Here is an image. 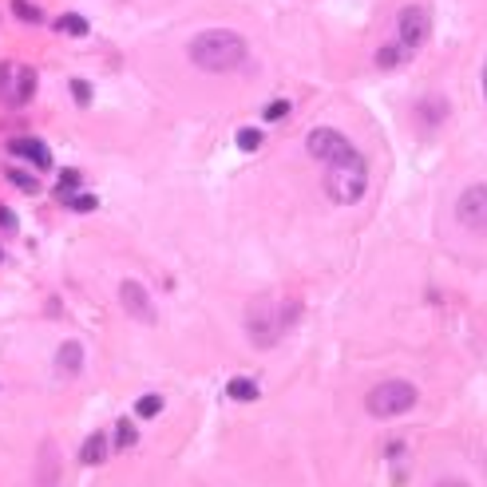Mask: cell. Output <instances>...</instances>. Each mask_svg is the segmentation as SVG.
<instances>
[{"instance_id":"1","label":"cell","mask_w":487,"mask_h":487,"mask_svg":"<svg viewBox=\"0 0 487 487\" xmlns=\"http://www.w3.org/2000/svg\"><path fill=\"white\" fill-rule=\"evenodd\" d=\"M186 56L202 72H230L246 60V40L238 32H226V28H210V32L190 40Z\"/></svg>"},{"instance_id":"2","label":"cell","mask_w":487,"mask_h":487,"mask_svg":"<svg viewBox=\"0 0 487 487\" xmlns=\"http://www.w3.org/2000/svg\"><path fill=\"white\" fill-rule=\"evenodd\" d=\"M412 404H416V384H408V380H384L365 396L368 416H377V420H392V416L408 412Z\"/></svg>"},{"instance_id":"3","label":"cell","mask_w":487,"mask_h":487,"mask_svg":"<svg viewBox=\"0 0 487 487\" xmlns=\"http://www.w3.org/2000/svg\"><path fill=\"white\" fill-rule=\"evenodd\" d=\"M309 155L321 158L325 167H341V163H361V155H357V147L345 139L341 131H333V127H317V131H309Z\"/></svg>"},{"instance_id":"4","label":"cell","mask_w":487,"mask_h":487,"mask_svg":"<svg viewBox=\"0 0 487 487\" xmlns=\"http://www.w3.org/2000/svg\"><path fill=\"white\" fill-rule=\"evenodd\" d=\"M325 186H329L333 202H357L365 195L368 186V174H365V163H341V167H325Z\"/></svg>"},{"instance_id":"5","label":"cell","mask_w":487,"mask_h":487,"mask_svg":"<svg viewBox=\"0 0 487 487\" xmlns=\"http://www.w3.org/2000/svg\"><path fill=\"white\" fill-rule=\"evenodd\" d=\"M285 313H278V301L274 297H262V301L250 305V337H254L257 345H274L285 333Z\"/></svg>"},{"instance_id":"6","label":"cell","mask_w":487,"mask_h":487,"mask_svg":"<svg viewBox=\"0 0 487 487\" xmlns=\"http://www.w3.org/2000/svg\"><path fill=\"white\" fill-rule=\"evenodd\" d=\"M456 218L460 226L475 234H487V186H467L460 195V207H456Z\"/></svg>"},{"instance_id":"7","label":"cell","mask_w":487,"mask_h":487,"mask_svg":"<svg viewBox=\"0 0 487 487\" xmlns=\"http://www.w3.org/2000/svg\"><path fill=\"white\" fill-rule=\"evenodd\" d=\"M396 28H400V44L404 48H420L428 40V32H432V20H428V13L420 8V4H408L400 13V20H396Z\"/></svg>"},{"instance_id":"8","label":"cell","mask_w":487,"mask_h":487,"mask_svg":"<svg viewBox=\"0 0 487 487\" xmlns=\"http://www.w3.org/2000/svg\"><path fill=\"white\" fill-rule=\"evenodd\" d=\"M119 301H123V309H127L135 321H143V325L155 321V305H151V297H147V290L139 285V281H123V285H119Z\"/></svg>"},{"instance_id":"9","label":"cell","mask_w":487,"mask_h":487,"mask_svg":"<svg viewBox=\"0 0 487 487\" xmlns=\"http://www.w3.org/2000/svg\"><path fill=\"white\" fill-rule=\"evenodd\" d=\"M8 151L20 155V158H28V163L40 167V171H48V167H52V151H48V143H40V139H13Z\"/></svg>"},{"instance_id":"10","label":"cell","mask_w":487,"mask_h":487,"mask_svg":"<svg viewBox=\"0 0 487 487\" xmlns=\"http://www.w3.org/2000/svg\"><path fill=\"white\" fill-rule=\"evenodd\" d=\"M416 115H420V123L424 127H436L440 119H448V99H440V96H428L420 107H416Z\"/></svg>"},{"instance_id":"11","label":"cell","mask_w":487,"mask_h":487,"mask_svg":"<svg viewBox=\"0 0 487 487\" xmlns=\"http://www.w3.org/2000/svg\"><path fill=\"white\" fill-rule=\"evenodd\" d=\"M32 96H36V68H16V96H13V103L20 107V103H28Z\"/></svg>"},{"instance_id":"12","label":"cell","mask_w":487,"mask_h":487,"mask_svg":"<svg viewBox=\"0 0 487 487\" xmlns=\"http://www.w3.org/2000/svg\"><path fill=\"white\" fill-rule=\"evenodd\" d=\"M80 365H84V345H75V341L60 345V357H56V368H60V373H80Z\"/></svg>"},{"instance_id":"13","label":"cell","mask_w":487,"mask_h":487,"mask_svg":"<svg viewBox=\"0 0 487 487\" xmlns=\"http://www.w3.org/2000/svg\"><path fill=\"white\" fill-rule=\"evenodd\" d=\"M80 460H84L87 467H96V463H103V460H107V436H103V432L87 436L84 451H80Z\"/></svg>"},{"instance_id":"14","label":"cell","mask_w":487,"mask_h":487,"mask_svg":"<svg viewBox=\"0 0 487 487\" xmlns=\"http://www.w3.org/2000/svg\"><path fill=\"white\" fill-rule=\"evenodd\" d=\"M226 396H234V400H257V384L246 377H234L230 384H226Z\"/></svg>"},{"instance_id":"15","label":"cell","mask_w":487,"mask_h":487,"mask_svg":"<svg viewBox=\"0 0 487 487\" xmlns=\"http://www.w3.org/2000/svg\"><path fill=\"white\" fill-rule=\"evenodd\" d=\"M56 28L68 32V36H87V20L84 16H75V13H63L60 20H56Z\"/></svg>"},{"instance_id":"16","label":"cell","mask_w":487,"mask_h":487,"mask_svg":"<svg viewBox=\"0 0 487 487\" xmlns=\"http://www.w3.org/2000/svg\"><path fill=\"white\" fill-rule=\"evenodd\" d=\"M63 207H72V210H80V214H87V210H96V207H99V198H96V195H87V190H75V195L63 198Z\"/></svg>"},{"instance_id":"17","label":"cell","mask_w":487,"mask_h":487,"mask_svg":"<svg viewBox=\"0 0 487 487\" xmlns=\"http://www.w3.org/2000/svg\"><path fill=\"white\" fill-rule=\"evenodd\" d=\"M13 13L24 20V24H40L44 20V13H40L36 4H28V0H13Z\"/></svg>"},{"instance_id":"18","label":"cell","mask_w":487,"mask_h":487,"mask_svg":"<svg viewBox=\"0 0 487 487\" xmlns=\"http://www.w3.org/2000/svg\"><path fill=\"white\" fill-rule=\"evenodd\" d=\"M158 412H163V396H155V392H151V396H139L135 416H147V420H151V416H158Z\"/></svg>"},{"instance_id":"19","label":"cell","mask_w":487,"mask_h":487,"mask_svg":"<svg viewBox=\"0 0 487 487\" xmlns=\"http://www.w3.org/2000/svg\"><path fill=\"white\" fill-rule=\"evenodd\" d=\"M131 444H135V428H131V420H119V424H115V448L127 451Z\"/></svg>"},{"instance_id":"20","label":"cell","mask_w":487,"mask_h":487,"mask_svg":"<svg viewBox=\"0 0 487 487\" xmlns=\"http://www.w3.org/2000/svg\"><path fill=\"white\" fill-rule=\"evenodd\" d=\"M262 139H266V135L257 131V127H242V131H238V147H242V151H257Z\"/></svg>"},{"instance_id":"21","label":"cell","mask_w":487,"mask_h":487,"mask_svg":"<svg viewBox=\"0 0 487 487\" xmlns=\"http://www.w3.org/2000/svg\"><path fill=\"white\" fill-rule=\"evenodd\" d=\"M75 190H80V171H63L60 174V202L68 195H75Z\"/></svg>"},{"instance_id":"22","label":"cell","mask_w":487,"mask_h":487,"mask_svg":"<svg viewBox=\"0 0 487 487\" xmlns=\"http://www.w3.org/2000/svg\"><path fill=\"white\" fill-rule=\"evenodd\" d=\"M4 174H8V183H16L20 190L36 195V179H32V174H24V171H4Z\"/></svg>"},{"instance_id":"23","label":"cell","mask_w":487,"mask_h":487,"mask_svg":"<svg viewBox=\"0 0 487 487\" xmlns=\"http://www.w3.org/2000/svg\"><path fill=\"white\" fill-rule=\"evenodd\" d=\"M285 115H290V99H274V103L266 107V119L269 123H274V119H285Z\"/></svg>"},{"instance_id":"24","label":"cell","mask_w":487,"mask_h":487,"mask_svg":"<svg viewBox=\"0 0 487 487\" xmlns=\"http://www.w3.org/2000/svg\"><path fill=\"white\" fill-rule=\"evenodd\" d=\"M72 96H75V103H91V84H84V80H72Z\"/></svg>"},{"instance_id":"25","label":"cell","mask_w":487,"mask_h":487,"mask_svg":"<svg viewBox=\"0 0 487 487\" xmlns=\"http://www.w3.org/2000/svg\"><path fill=\"white\" fill-rule=\"evenodd\" d=\"M396 60H400V52H396V48H380L377 52V63H380V68H396Z\"/></svg>"},{"instance_id":"26","label":"cell","mask_w":487,"mask_h":487,"mask_svg":"<svg viewBox=\"0 0 487 487\" xmlns=\"http://www.w3.org/2000/svg\"><path fill=\"white\" fill-rule=\"evenodd\" d=\"M0 230H4V234H16V214L8 207H0Z\"/></svg>"},{"instance_id":"27","label":"cell","mask_w":487,"mask_h":487,"mask_svg":"<svg viewBox=\"0 0 487 487\" xmlns=\"http://www.w3.org/2000/svg\"><path fill=\"white\" fill-rule=\"evenodd\" d=\"M8 75H13V68H8V63H0V99H4V91H8Z\"/></svg>"},{"instance_id":"28","label":"cell","mask_w":487,"mask_h":487,"mask_svg":"<svg viewBox=\"0 0 487 487\" xmlns=\"http://www.w3.org/2000/svg\"><path fill=\"white\" fill-rule=\"evenodd\" d=\"M436 487H467V484H460V479H444V484H436Z\"/></svg>"},{"instance_id":"29","label":"cell","mask_w":487,"mask_h":487,"mask_svg":"<svg viewBox=\"0 0 487 487\" xmlns=\"http://www.w3.org/2000/svg\"><path fill=\"white\" fill-rule=\"evenodd\" d=\"M484 96H487V68H484Z\"/></svg>"}]
</instances>
